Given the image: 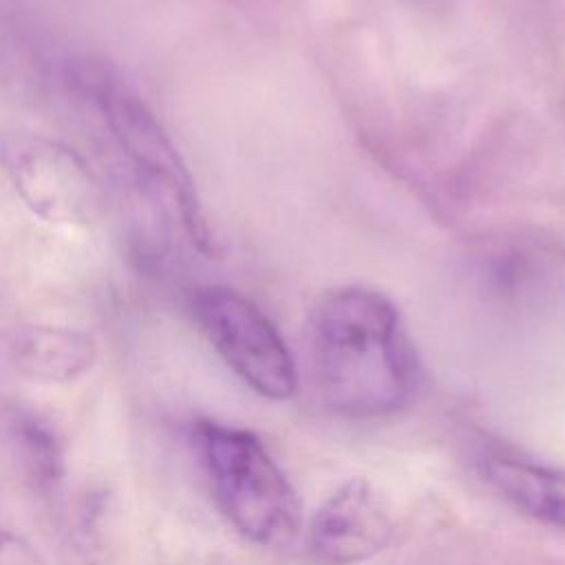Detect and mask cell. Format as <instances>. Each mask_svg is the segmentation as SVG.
I'll return each instance as SVG.
<instances>
[{
	"instance_id": "obj_1",
	"label": "cell",
	"mask_w": 565,
	"mask_h": 565,
	"mask_svg": "<svg viewBox=\"0 0 565 565\" xmlns=\"http://www.w3.org/2000/svg\"><path fill=\"white\" fill-rule=\"evenodd\" d=\"M309 371L320 402L349 419L402 411L419 386V362L393 300L377 289H331L309 320Z\"/></svg>"
},
{
	"instance_id": "obj_2",
	"label": "cell",
	"mask_w": 565,
	"mask_h": 565,
	"mask_svg": "<svg viewBox=\"0 0 565 565\" xmlns=\"http://www.w3.org/2000/svg\"><path fill=\"white\" fill-rule=\"evenodd\" d=\"M73 79L97 104L135 190L150 207V260L166 258L174 230L199 252H210L212 238L192 174L148 102L104 64L82 62Z\"/></svg>"
},
{
	"instance_id": "obj_3",
	"label": "cell",
	"mask_w": 565,
	"mask_h": 565,
	"mask_svg": "<svg viewBox=\"0 0 565 565\" xmlns=\"http://www.w3.org/2000/svg\"><path fill=\"white\" fill-rule=\"evenodd\" d=\"M194 444L218 510L245 539L282 545L296 536L298 497L252 430L201 419Z\"/></svg>"
},
{
	"instance_id": "obj_4",
	"label": "cell",
	"mask_w": 565,
	"mask_h": 565,
	"mask_svg": "<svg viewBox=\"0 0 565 565\" xmlns=\"http://www.w3.org/2000/svg\"><path fill=\"white\" fill-rule=\"evenodd\" d=\"M190 309L214 351L252 391L278 402L296 393L294 355L252 298L225 285H207L192 294Z\"/></svg>"
},
{
	"instance_id": "obj_5",
	"label": "cell",
	"mask_w": 565,
	"mask_h": 565,
	"mask_svg": "<svg viewBox=\"0 0 565 565\" xmlns=\"http://www.w3.org/2000/svg\"><path fill=\"white\" fill-rule=\"evenodd\" d=\"M0 166L26 210L53 225H88L102 210L99 181L86 159L40 132H2Z\"/></svg>"
},
{
	"instance_id": "obj_6",
	"label": "cell",
	"mask_w": 565,
	"mask_h": 565,
	"mask_svg": "<svg viewBox=\"0 0 565 565\" xmlns=\"http://www.w3.org/2000/svg\"><path fill=\"white\" fill-rule=\"evenodd\" d=\"M393 534L395 521L384 497L369 479L353 477L313 512L307 545L322 565H358L380 554Z\"/></svg>"
},
{
	"instance_id": "obj_7",
	"label": "cell",
	"mask_w": 565,
	"mask_h": 565,
	"mask_svg": "<svg viewBox=\"0 0 565 565\" xmlns=\"http://www.w3.org/2000/svg\"><path fill=\"white\" fill-rule=\"evenodd\" d=\"M483 479L525 516L565 530V468L490 448L477 459Z\"/></svg>"
},
{
	"instance_id": "obj_8",
	"label": "cell",
	"mask_w": 565,
	"mask_h": 565,
	"mask_svg": "<svg viewBox=\"0 0 565 565\" xmlns=\"http://www.w3.org/2000/svg\"><path fill=\"white\" fill-rule=\"evenodd\" d=\"M7 355L20 375L33 382L62 384L93 369L97 344L79 329L24 324L7 335Z\"/></svg>"
},
{
	"instance_id": "obj_9",
	"label": "cell",
	"mask_w": 565,
	"mask_h": 565,
	"mask_svg": "<svg viewBox=\"0 0 565 565\" xmlns=\"http://www.w3.org/2000/svg\"><path fill=\"white\" fill-rule=\"evenodd\" d=\"M0 565H42L35 550L9 530H0Z\"/></svg>"
}]
</instances>
